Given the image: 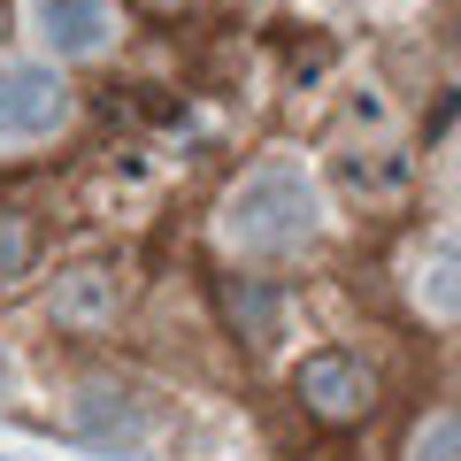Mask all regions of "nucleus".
<instances>
[{"mask_svg":"<svg viewBox=\"0 0 461 461\" xmlns=\"http://www.w3.org/2000/svg\"><path fill=\"white\" fill-rule=\"evenodd\" d=\"M32 23L54 54H100L115 32V8L108 0H32Z\"/></svg>","mask_w":461,"mask_h":461,"instance_id":"20e7f679","label":"nucleus"},{"mask_svg":"<svg viewBox=\"0 0 461 461\" xmlns=\"http://www.w3.org/2000/svg\"><path fill=\"white\" fill-rule=\"evenodd\" d=\"M223 315H230V330H239L247 346H269L285 330V300H277V285H262V277L223 285Z\"/></svg>","mask_w":461,"mask_h":461,"instance_id":"39448f33","label":"nucleus"},{"mask_svg":"<svg viewBox=\"0 0 461 461\" xmlns=\"http://www.w3.org/2000/svg\"><path fill=\"white\" fill-rule=\"evenodd\" d=\"M69 123V85L39 62H8L0 69V147H32L54 139Z\"/></svg>","mask_w":461,"mask_h":461,"instance_id":"7ed1b4c3","label":"nucleus"},{"mask_svg":"<svg viewBox=\"0 0 461 461\" xmlns=\"http://www.w3.org/2000/svg\"><path fill=\"white\" fill-rule=\"evenodd\" d=\"M293 400L315 415V423L346 430V423H362V415L377 408V377H369L362 354H346V346H323V354H308V362H300Z\"/></svg>","mask_w":461,"mask_h":461,"instance_id":"f03ea898","label":"nucleus"},{"mask_svg":"<svg viewBox=\"0 0 461 461\" xmlns=\"http://www.w3.org/2000/svg\"><path fill=\"white\" fill-rule=\"evenodd\" d=\"M32 262H39V230L23 223V215H0V285L23 277Z\"/></svg>","mask_w":461,"mask_h":461,"instance_id":"6e6552de","label":"nucleus"},{"mask_svg":"<svg viewBox=\"0 0 461 461\" xmlns=\"http://www.w3.org/2000/svg\"><path fill=\"white\" fill-rule=\"evenodd\" d=\"M115 300H123V293L108 285V269H77V277L54 293V315H62V323H108Z\"/></svg>","mask_w":461,"mask_h":461,"instance_id":"423d86ee","label":"nucleus"},{"mask_svg":"<svg viewBox=\"0 0 461 461\" xmlns=\"http://www.w3.org/2000/svg\"><path fill=\"white\" fill-rule=\"evenodd\" d=\"M408 461H461V408H454V415H430V423L415 430Z\"/></svg>","mask_w":461,"mask_h":461,"instance_id":"1a4fd4ad","label":"nucleus"},{"mask_svg":"<svg viewBox=\"0 0 461 461\" xmlns=\"http://www.w3.org/2000/svg\"><path fill=\"white\" fill-rule=\"evenodd\" d=\"M315 215H323L315 177L300 162H269V169H254V177L230 193L223 239L239 254H254V262H277V254H300L315 239Z\"/></svg>","mask_w":461,"mask_h":461,"instance_id":"f257e3e1","label":"nucleus"},{"mask_svg":"<svg viewBox=\"0 0 461 461\" xmlns=\"http://www.w3.org/2000/svg\"><path fill=\"white\" fill-rule=\"evenodd\" d=\"M415 293H423L430 315H454V323H461V247H438V254H430Z\"/></svg>","mask_w":461,"mask_h":461,"instance_id":"0eeeda50","label":"nucleus"}]
</instances>
